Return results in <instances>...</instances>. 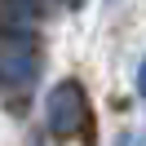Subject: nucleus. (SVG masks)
<instances>
[{"instance_id":"obj_1","label":"nucleus","mask_w":146,"mask_h":146,"mask_svg":"<svg viewBox=\"0 0 146 146\" xmlns=\"http://www.w3.org/2000/svg\"><path fill=\"white\" fill-rule=\"evenodd\" d=\"M93 111H89V93L80 80H58L44 98V124L53 137H80L89 128Z\"/></svg>"},{"instance_id":"obj_2","label":"nucleus","mask_w":146,"mask_h":146,"mask_svg":"<svg viewBox=\"0 0 146 146\" xmlns=\"http://www.w3.org/2000/svg\"><path fill=\"white\" fill-rule=\"evenodd\" d=\"M40 75L31 31H0V93H27Z\"/></svg>"},{"instance_id":"obj_3","label":"nucleus","mask_w":146,"mask_h":146,"mask_svg":"<svg viewBox=\"0 0 146 146\" xmlns=\"http://www.w3.org/2000/svg\"><path fill=\"white\" fill-rule=\"evenodd\" d=\"M40 18V0H0V31H31Z\"/></svg>"},{"instance_id":"obj_4","label":"nucleus","mask_w":146,"mask_h":146,"mask_svg":"<svg viewBox=\"0 0 146 146\" xmlns=\"http://www.w3.org/2000/svg\"><path fill=\"white\" fill-rule=\"evenodd\" d=\"M137 93L146 98V58H142V66H137Z\"/></svg>"},{"instance_id":"obj_5","label":"nucleus","mask_w":146,"mask_h":146,"mask_svg":"<svg viewBox=\"0 0 146 146\" xmlns=\"http://www.w3.org/2000/svg\"><path fill=\"white\" fill-rule=\"evenodd\" d=\"M119 146H142V137H137V133L133 137H119Z\"/></svg>"},{"instance_id":"obj_6","label":"nucleus","mask_w":146,"mask_h":146,"mask_svg":"<svg viewBox=\"0 0 146 146\" xmlns=\"http://www.w3.org/2000/svg\"><path fill=\"white\" fill-rule=\"evenodd\" d=\"M71 5H75V9H80V5H84V0H71Z\"/></svg>"}]
</instances>
